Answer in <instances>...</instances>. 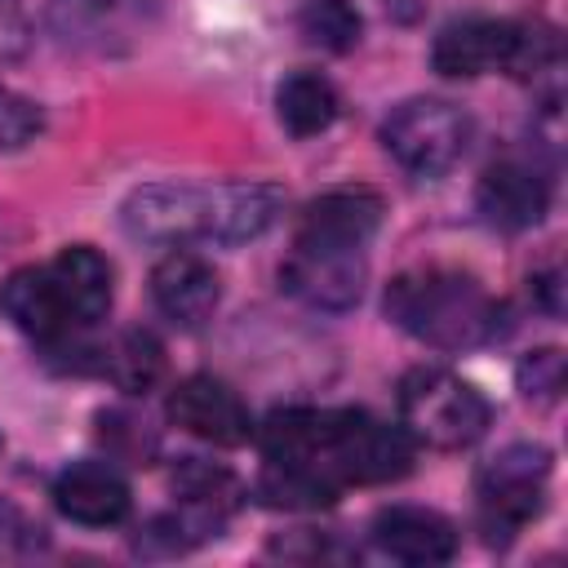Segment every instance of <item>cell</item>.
<instances>
[{
  "label": "cell",
  "mask_w": 568,
  "mask_h": 568,
  "mask_svg": "<svg viewBox=\"0 0 568 568\" xmlns=\"http://www.w3.org/2000/svg\"><path fill=\"white\" fill-rule=\"evenodd\" d=\"M262 457L306 462L346 484H390L413 466V439L364 408H275L257 430Z\"/></svg>",
  "instance_id": "obj_1"
},
{
  "label": "cell",
  "mask_w": 568,
  "mask_h": 568,
  "mask_svg": "<svg viewBox=\"0 0 568 568\" xmlns=\"http://www.w3.org/2000/svg\"><path fill=\"white\" fill-rule=\"evenodd\" d=\"M386 315L413 342L435 351H475L501 337V302L453 266H417L386 284Z\"/></svg>",
  "instance_id": "obj_2"
},
{
  "label": "cell",
  "mask_w": 568,
  "mask_h": 568,
  "mask_svg": "<svg viewBox=\"0 0 568 568\" xmlns=\"http://www.w3.org/2000/svg\"><path fill=\"white\" fill-rule=\"evenodd\" d=\"M493 422L488 399L448 368H413L399 382V426L413 444L457 453L470 448Z\"/></svg>",
  "instance_id": "obj_3"
},
{
  "label": "cell",
  "mask_w": 568,
  "mask_h": 568,
  "mask_svg": "<svg viewBox=\"0 0 568 568\" xmlns=\"http://www.w3.org/2000/svg\"><path fill=\"white\" fill-rule=\"evenodd\" d=\"M550 484V448L541 444H506L475 475L479 528L493 546H506L528 519L541 515Z\"/></svg>",
  "instance_id": "obj_4"
},
{
  "label": "cell",
  "mask_w": 568,
  "mask_h": 568,
  "mask_svg": "<svg viewBox=\"0 0 568 568\" xmlns=\"http://www.w3.org/2000/svg\"><path fill=\"white\" fill-rule=\"evenodd\" d=\"M470 115L444 98H408L382 120L386 155L413 178L448 173L470 146Z\"/></svg>",
  "instance_id": "obj_5"
},
{
  "label": "cell",
  "mask_w": 568,
  "mask_h": 568,
  "mask_svg": "<svg viewBox=\"0 0 568 568\" xmlns=\"http://www.w3.org/2000/svg\"><path fill=\"white\" fill-rule=\"evenodd\" d=\"M120 222H124V231L133 240L164 244V248L213 240V186H195V182H151V186H138L124 200Z\"/></svg>",
  "instance_id": "obj_6"
},
{
  "label": "cell",
  "mask_w": 568,
  "mask_h": 568,
  "mask_svg": "<svg viewBox=\"0 0 568 568\" xmlns=\"http://www.w3.org/2000/svg\"><path fill=\"white\" fill-rule=\"evenodd\" d=\"M368 280L364 248H333V244H302L293 240V253L280 266L284 293L315 311H346L359 302Z\"/></svg>",
  "instance_id": "obj_7"
},
{
  "label": "cell",
  "mask_w": 568,
  "mask_h": 568,
  "mask_svg": "<svg viewBox=\"0 0 568 568\" xmlns=\"http://www.w3.org/2000/svg\"><path fill=\"white\" fill-rule=\"evenodd\" d=\"M169 422L213 448H240L253 439L248 404L209 373H191L169 390Z\"/></svg>",
  "instance_id": "obj_8"
},
{
  "label": "cell",
  "mask_w": 568,
  "mask_h": 568,
  "mask_svg": "<svg viewBox=\"0 0 568 568\" xmlns=\"http://www.w3.org/2000/svg\"><path fill=\"white\" fill-rule=\"evenodd\" d=\"M475 204H479L488 226H497V231H528L550 209V182H546V173L532 160L506 155V160L484 169V178L475 186Z\"/></svg>",
  "instance_id": "obj_9"
},
{
  "label": "cell",
  "mask_w": 568,
  "mask_h": 568,
  "mask_svg": "<svg viewBox=\"0 0 568 568\" xmlns=\"http://www.w3.org/2000/svg\"><path fill=\"white\" fill-rule=\"evenodd\" d=\"M151 302L173 328H204L222 302V280L200 253L173 248L151 271Z\"/></svg>",
  "instance_id": "obj_10"
},
{
  "label": "cell",
  "mask_w": 568,
  "mask_h": 568,
  "mask_svg": "<svg viewBox=\"0 0 568 568\" xmlns=\"http://www.w3.org/2000/svg\"><path fill=\"white\" fill-rule=\"evenodd\" d=\"M44 22L67 49L111 53L138 40L142 4L138 0H49Z\"/></svg>",
  "instance_id": "obj_11"
},
{
  "label": "cell",
  "mask_w": 568,
  "mask_h": 568,
  "mask_svg": "<svg viewBox=\"0 0 568 568\" xmlns=\"http://www.w3.org/2000/svg\"><path fill=\"white\" fill-rule=\"evenodd\" d=\"M382 195L368 186H337L306 204L297 235L302 244H333V248H364L382 226Z\"/></svg>",
  "instance_id": "obj_12"
},
{
  "label": "cell",
  "mask_w": 568,
  "mask_h": 568,
  "mask_svg": "<svg viewBox=\"0 0 568 568\" xmlns=\"http://www.w3.org/2000/svg\"><path fill=\"white\" fill-rule=\"evenodd\" d=\"M53 506L84 528H111L129 519V484L111 462H71L53 479Z\"/></svg>",
  "instance_id": "obj_13"
},
{
  "label": "cell",
  "mask_w": 568,
  "mask_h": 568,
  "mask_svg": "<svg viewBox=\"0 0 568 568\" xmlns=\"http://www.w3.org/2000/svg\"><path fill=\"white\" fill-rule=\"evenodd\" d=\"M373 541L399 564H448L462 546L453 519L426 506H382L373 515Z\"/></svg>",
  "instance_id": "obj_14"
},
{
  "label": "cell",
  "mask_w": 568,
  "mask_h": 568,
  "mask_svg": "<svg viewBox=\"0 0 568 568\" xmlns=\"http://www.w3.org/2000/svg\"><path fill=\"white\" fill-rule=\"evenodd\" d=\"M0 311L13 320L18 333L44 342L49 351H58V346L84 337V333L71 328L67 306H62V297H58V284H53L49 266H22V271H13V275L0 284Z\"/></svg>",
  "instance_id": "obj_15"
},
{
  "label": "cell",
  "mask_w": 568,
  "mask_h": 568,
  "mask_svg": "<svg viewBox=\"0 0 568 568\" xmlns=\"http://www.w3.org/2000/svg\"><path fill=\"white\" fill-rule=\"evenodd\" d=\"M44 266H49V275L58 284V297H62L67 320H71L75 333H89L98 320H106L111 297H115V271L98 248L71 244Z\"/></svg>",
  "instance_id": "obj_16"
},
{
  "label": "cell",
  "mask_w": 568,
  "mask_h": 568,
  "mask_svg": "<svg viewBox=\"0 0 568 568\" xmlns=\"http://www.w3.org/2000/svg\"><path fill=\"white\" fill-rule=\"evenodd\" d=\"M506 62V18H457L430 44V67L448 80H475L501 71Z\"/></svg>",
  "instance_id": "obj_17"
},
{
  "label": "cell",
  "mask_w": 568,
  "mask_h": 568,
  "mask_svg": "<svg viewBox=\"0 0 568 568\" xmlns=\"http://www.w3.org/2000/svg\"><path fill=\"white\" fill-rule=\"evenodd\" d=\"M173 493L182 501V519L195 537H217V528L235 515V506L244 501V488L231 470L200 462V457H182L173 466Z\"/></svg>",
  "instance_id": "obj_18"
},
{
  "label": "cell",
  "mask_w": 568,
  "mask_h": 568,
  "mask_svg": "<svg viewBox=\"0 0 568 568\" xmlns=\"http://www.w3.org/2000/svg\"><path fill=\"white\" fill-rule=\"evenodd\" d=\"M284 191L271 182H213V244H244L275 226Z\"/></svg>",
  "instance_id": "obj_19"
},
{
  "label": "cell",
  "mask_w": 568,
  "mask_h": 568,
  "mask_svg": "<svg viewBox=\"0 0 568 568\" xmlns=\"http://www.w3.org/2000/svg\"><path fill=\"white\" fill-rule=\"evenodd\" d=\"M93 368H98L115 390L146 395V390L164 377V346H160V337L146 333V328H124V333H115L111 342L98 346Z\"/></svg>",
  "instance_id": "obj_20"
},
{
  "label": "cell",
  "mask_w": 568,
  "mask_h": 568,
  "mask_svg": "<svg viewBox=\"0 0 568 568\" xmlns=\"http://www.w3.org/2000/svg\"><path fill=\"white\" fill-rule=\"evenodd\" d=\"M257 497L275 510H324L342 497V484L306 462H275L266 457L262 462V475H257Z\"/></svg>",
  "instance_id": "obj_21"
},
{
  "label": "cell",
  "mask_w": 568,
  "mask_h": 568,
  "mask_svg": "<svg viewBox=\"0 0 568 568\" xmlns=\"http://www.w3.org/2000/svg\"><path fill=\"white\" fill-rule=\"evenodd\" d=\"M275 111H280V124L293 138H315V133H324L337 120L342 98H337V89H333L328 75H320V71H293L275 89Z\"/></svg>",
  "instance_id": "obj_22"
},
{
  "label": "cell",
  "mask_w": 568,
  "mask_h": 568,
  "mask_svg": "<svg viewBox=\"0 0 568 568\" xmlns=\"http://www.w3.org/2000/svg\"><path fill=\"white\" fill-rule=\"evenodd\" d=\"M559 67V31L546 18L506 22V62L501 71L515 80H541Z\"/></svg>",
  "instance_id": "obj_23"
},
{
  "label": "cell",
  "mask_w": 568,
  "mask_h": 568,
  "mask_svg": "<svg viewBox=\"0 0 568 568\" xmlns=\"http://www.w3.org/2000/svg\"><path fill=\"white\" fill-rule=\"evenodd\" d=\"M359 31L364 22L346 0H311L297 13V36L324 53H351L359 44Z\"/></svg>",
  "instance_id": "obj_24"
},
{
  "label": "cell",
  "mask_w": 568,
  "mask_h": 568,
  "mask_svg": "<svg viewBox=\"0 0 568 568\" xmlns=\"http://www.w3.org/2000/svg\"><path fill=\"white\" fill-rule=\"evenodd\" d=\"M515 382L524 390V399L532 404H555L564 395V351L555 346H541V351H528L515 368Z\"/></svg>",
  "instance_id": "obj_25"
},
{
  "label": "cell",
  "mask_w": 568,
  "mask_h": 568,
  "mask_svg": "<svg viewBox=\"0 0 568 568\" xmlns=\"http://www.w3.org/2000/svg\"><path fill=\"white\" fill-rule=\"evenodd\" d=\"M40 129H44V111L27 93L0 84V151H18V146L36 142Z\"/></svg>",
  "instance_id": "obj_26"
},
{
  "label": "cell",
  "mask_w": 568,
  "mask_h": 568,
  "mask_svg": "<svg viewBox=\"0 0 568 568\" xmlns=\"http://www.w3.org/2000/svg\"><path fill=\"white\" fill-rule=\"evenodd\" d=\"M31 44V18L22 0H0V62L22 58Z\"/></svg>",
  "instance_id": "obj_27"
},
{
  "label": "cell",
  "mask_w": 568,
  "mask_h": 568,
  "mask_svg": "<svg viewBox=\"0 0 568 568\" xmlns=\"http://www.w3.org/2000/svg\"><path fill=\"white\" fill-rule=\"evenodd\" d=\"M102 439H106L115 453L133 457V462H142V457L151 453V439H146V435L138 430V422L124 417V413H102Z\"/></svg>",
  "instance_id": "obj_28"
},
{
  "label": "cell",
  "mask_w": 568,
  "mask_h": 568,
  "mask_svg": "<svg viewBox=\"0 0 568 568\" xmlns=\"http://www.w3.org/2000/svg\"><path fill=\"white\" fill-rule=\"evenodd\" d=\"M532 284V297L546 315H564V284H559V271H541L528 280Z\"/></svg>",
  "instance_id": "obj_29"
}]
</instances>
